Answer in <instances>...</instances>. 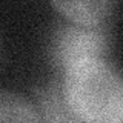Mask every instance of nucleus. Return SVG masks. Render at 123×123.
Masks as SVG:
<instances>
[{
    "instance_id": "nucleus-2",
    "label": "nucleus",
    "mask_w": 123,
    "mask_h": 123,
    "mask_svg": "<svg viewBox=\"0 0 123 123\" xmlns=\"http://www.w3.org/2000/svg\"><path fill=\"white\" fill-rule=\"evenodd\" d=\"M103 25H80L68 22L57 26L49 40V59L62 74L91 60H106L111 34Z\"/></svg>"
},
{
    "instance_id": "nucleus-4",
    "label": "nucleus",
    "mask_w": 123,
    "mask_h": 123,
    "mask_svg": "<svg viewBox=\"0 0 123 123\" xmlns=\"http://www.w3.org/2000/svg\"><path fill=\"white\" fill-rule=\"evenodd\" d=\"M43 120L37 108L22 95L9 91L0 94V122H40Z\"/></svg>"
},
{
    "instance_id": "nucleus-3",
    "label": "nucleus",
    "mask_w": 123,
    "mask_h": 123,
    "mask_svg": "<svg viewBox=\"0 0 123 123\" xmlns=\"http://www.w3.org/2000/svg\"><path fill=\"white\" fill-rule=\"evenodd\" d=\"M51 3L68 22L80 25H103L115 8V0H51Z\"/></svg>"
},
{
    "instance_id": "nucleus-5",
    "label": "nucleus",
    "mask_w": 123,
    "mask_h": 123,
    "mask_svg": "<svg viewBox=\"0 0 123 123\" xmlns=\"http://www.w3.org/2000/svg\"><path fill=\"white\" fill-rule=\"evenodd\" d=\"M38 103H40V112L43 114V120L49 122H72L71 111L65 100L62 83L49 85L38 94Z\"/></svg>"
},
{
    "instance_id": "nucleus-1",
    "label": "nucleus",
    "mask_w": 123,
    "mask_h": 123,
    "mask_svg": "<svg viewBox=\"0 0 123 123\" xmlns=\"http://www.w3.org/2000/svg\"><path fill=\"white\" fill-rule=\"evenodd\" d=\"M62 75V89L74 122H123V79L108 60L85 62Z\"/></svg>"
}]
</instances>
